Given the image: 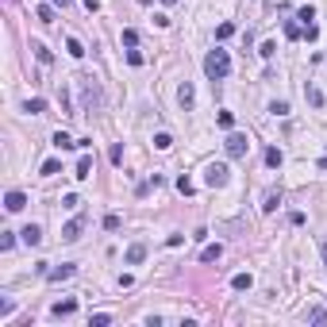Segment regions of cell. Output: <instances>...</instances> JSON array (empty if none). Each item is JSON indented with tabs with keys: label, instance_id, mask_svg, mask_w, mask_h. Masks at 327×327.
<instances>
[{
	"label": "cell",
	"instance_id": "39",
	"mask_svg": "<svg viewBox=\"0 0 327 327\" xmlns=\"http://www.w3.org/2000/svg\"><path fill=\"white\" fill-rule=\"evenodd\" d=\"M304 39H308V43H312V39H320V27H316V23H308V27H304Z\"/></svg>",
	"mask_w": 327,
	"mask_h": 327
},
{
	"label": "cell",
	"instance_id": "41",
	"mask_svg": "<svg viewBox=\"0 0 327 327\" xmlns=\"http://www.w3.org/2000/svg\"><path fill=\"white\" fill-rule=\"evenodd\" d=\"M320 250H324V262H327V243H320Z\"/></svg>",
	"mask_w": 327,
	"mask_h": 327
},
{
	"label": "cell",
	"instance_id": "25",
	"mask_svg": "<svg viewBox=\"0 0 327 327\" xmlns=\"http://www.w3.org/2000/svg\"><path fill=\"white\" fill-rule=\"evenodd\" d=\"M65 50H69V58H85V47L77 39H65Z\"/></svg>",
	"mask_w": 327,
	"mask_h": 327
},
{
	"label": "cell",
	"instance_id": "40",
	"mask_svg": "<svg viewBox=\"0 0 327 327\" xmlns=\"http://www.w3.org/2000/svg\"><path fill=\"white\" fill-rule=\"evenodd\" d=\"M81 4H85L89 12H100V0H81Z\"/></svg>",
	"mask_w": 327,
	"mask_h": 327
},
{
	"label": "cell",
	"instance_id": "16",
	"mask_svg": "<svg viewBox=\"0 0 327 327\" xmlns=\"http://www.w3.org/2000/svg\"><path fill=\"white\" fill-rule=\"evenodd\" d=\"M73 177H81V181H85V177H93V158H89V154H85V158L77 162V169H73Z\"/></svg>",
	"mask_w": 327,
	"mask_h": 327
},
{
	"label": "cell",
	"instance_id": "17",
	"mask_svg": "<svg viewBox=\"0 0 327 327\" xmlns=\"http://www.w3.org/2000/svg\"><path fill=\"white\" fill-rule=\"evenodd\" d=\"M23 112H31V115H43V112H47V100H43V97H31V100L23 104Z\"/></svg>",
	"mask_w": 327,
	"mask_h": 327
},
{
	"label": "cell",
	"instance_id": "13",
	"mask_svg": "<svg viewBox=\"0 0 327 327\" xmlns=\"http://www.w3.org/2000/svg\"><path fill=\"white\" fill-rule=\"evenodd\" d=\"M304 100H308L312 108H324V93H320L316 85H304Z\"/></svg>",
	"mask_w": 327,
	"mask_h": 327
},
{
	"label": "cell",
	"instance_id": "6",
	"mask_svg": "<svg viewBox=\"0 0 327 327\" xmlns=\"http://www.w3.org/2000/svg\"><path fill=\"white\" fill-rule=\"evenodd\" d=\"M73 312H77V300H73V296H69V300H54V308H50L54 320H69Z\"/></svg>",
	"mask_w": 327,
	"mask_h": 327
},
{
	"label": "cell",
	"instance_id": "37",
	"mask_svg": "<svg viewBox=\"0 0 327 327\" xmlns=\"http://www.w3.org/2000/svg\"><path fill=\"white\" fill-rule=\"evenodd\" d=\"M77 204H81L77 193H65V196H62V208H77Z\"/></svg>",
	"mask_w": 327,
	"mask_h": 327
},
{
	"label": "cell",
	"instance_id": "1",
	"mask_svg": "<svg viewBox=\"0 0 327 327\" xmlns=\"http://www.w3.org/2000/svg\"><path fill=\"white\" fill-rule=\"evenodd\" d=\"M77 89H81V112H100L104 108V97H100V81L97 77H77Z\"/></svg>",
	"mask_w": 327,
	"mask_h": 327
},
{
	"label": "cell",
	"instance_id": "19",
	"mask_svg": "<svg viewBox=\"0 0 327 327\" xmlns=\"http://www.w3.org/2000/svg\"><path fill=\"white\" fill-rule=\"evenodd\" d=\"M31 50H35V58H39L43 65H50V62H54V54H50V50H47L43 43H31Z\"/></svg>",
	"mask_w": 327,
	"mask_h": 327
},
{
	"label": "cell",
	"instance_id": "8",
	"mask_svg": "<svg viewBox=\"0 0 327 327\" xmlns=\"http://www.w3.org/2000/svg\"><path fill=\"white\" fill-rule=\"evenodd\" d=\"M143 258H147V243H131V246H127V254H123V262H127V266H139Z\"/></svg>",
	"mask_w": 327,
	"mask_h": 327
},
{
	"label": "cell",
	"instance_id": "42",
	"mask_svg": "<svg viewBox=\"0 0 327 327\" xmlns=\"http://www.w3.org/2000/svg\"><path fill=\"white\" fill-rule=\"evenodd\" d=\"M50 4H62V8H65V4H69V0H50Z\"/></svg>",
	"mask_w": 327,
	"mask_h": 327
},
{
	"label": "cell",
	"instance_id": "20",
	"mask_svg": "<svg viewBox=\"0 0 327 327\" xmlns=\"http://www.w3.org/2000/svg\"><path fill=\"white\" fill-rule=\"evenodd\" d=\"M308 324L324 327V324H327V308H308Z\"/></svg>",
	"mask_w": 327,
	"mask_h": 327
},
{
	"label": "cell",
	"instance_id": "30",
	"mask_svg": "<svg viewBox=\"0 0 327 327\" xmlns=\"http://www.w3.org/2000/svg\"><path fill=\"white\" fill-rule=\"evenodd\" d=\"M235 35V23H219L216 27V39H231Z\"/></svg>",
	"mask_w": 327,
	"mask_h": 327
},
{
	"label": "cell",
	"instance_id": "4",
	"mask_svg": "<svg viewBox=\"0 0 327 327\" xmlns=\"http://www.w3.org/2000/svg\"><path fill=\"white\" fill-rule=\"evenodd\" d=\"M227 173H231V169H227L223 162H208V165H204V185L223 189V185H227Z\"/></svg>",
	"mask_w": 327,
	"mask_h": 327
},
{
	"label": "cell",
	"instance_id": "33",
	"mask_svg": "<svg viewBox=\"0 0 327 327\" xmlns=\"http://www.w3.org/2000/svg\"><path fill=\"white\" fill-rule=\"evenodd\" d=\"M89 324H93V327H104V324H112V316H108V312H97Z\"/></svg>",
	"mask_w": 327,
	"mask_h": 327
},
{
	"label": "cell",
	"instance_id": "5",
	"mask_svg": "<svg viewBox=\"0 0 327 327\" xmlns=\"http://www.w3.org/2000/svg\"><path fill=\"white\" fill-rule=\"evenodd\" d=\"M81 231H85V216H73L65 227H62V239H65V243H77V239H81Z\"/></svg>",
	"mask_w": 327,
	"mask_h": 327
},
{
	"label": "cell",
	"instance_id": "3",
	"mask_svg": "<svg viewBox=\"0 0 327 327\" xmlns=\"http://www.w3.org/2000/svg\"><path fill=\"white\" fill-rule=\"evenodd\" d=\"M223 150H227V158H246L250 139H246L243 131H231V135H227V143H223Z\"/></svg>",
	"mask_w": 327,
	"mask_h": 327
},
{
	"label": "cell",
	"instance_id": "32",
	"mask_svg": "<svg viewBox=\"0 0 327 327\" xmlns=\"http://www.w3.org/2000/svg\"><path fill=\"white\" fill-rule=\"evenodd\" d=\"M108 158H112V165H119V162H123V147H119V143H115V147L108 150Z\"/></svg>",
	"mask_w": 327,
	"mask_h": 327
},
{
	"label": "cell",
	"instance_id": "26",
	"mask_svg": "<svg viewBox=\"0 0 327 327\" xmlns=\"http://www.w3.org/2000/svg\"><path fill=\"white\" fill-rule=\"evenodd\" d=\"M296 19H304V27H308V23H312V19H316V8H312V4H304V8H300V12H296Z\"/></svg>",
	"mask_w": 327,
	"mask_h": 327
},
{
	"label": "cell",
	"instance_id": "31",
	"mask_svg": "<svg viewBox=\"0 0 327 327\" xmlns=\"http://www.w3.org/2000/svg\"><path fill=\"white\" fill-rule=\"evenodd\" d=\"M12 246H16V235L4 231V235H0V250H12Z\"/></svg>",
	"mask_w": 327,
	"mask_h": 327
},
{
	"label": "cell",
	"instance_id": "28",
	"mask_svg": "<svg viewBox=\"0 0 327 327\" xmlns=\"http://www.w3.org/2000/svg\"><path fill=\"white\" fill-rule=\"evenodd\" d=\"M119 227H123V219L115 216V212H108V216H104V231H119Z\"/></svg>",
	"mask_w": 327,
	"mask_h": 327
},
{
	"label": "cell",
	"instance_id": "35",
	"mask_svg": "<svg viewBox=\"0 0 327 327\" xmlns=\"http://www.w3.org/2000/svg\"><path fill=\"white\" fill-rule=\"evenodd\" d=\"M285 35H289V39H300V35H304V31H300V27H296V23H293V19H289V23H285Z\"/></svg>",
	"mask_w": 327,
	"mask_h": 327
},
{
	"label": "cell",
	"instance_id": "11",
	"mask_svg": "<svg viewBox=\"0 0 327 327\" xmlns=\"http://www.w3.org/2000/svg\"><path fill=\"white\" fill-rule=\"evenodd\" d=\"M73 273H77V266H69V262H65V266H54V270L47 273V277H50V281H69Z\"/></svg>",
	"mask_w": 327,
	"mask_h": 327
},
{
	"label": "cell",
	"instance_id": "7",
	"mask_svg": "<svg viewBox=\"0 0 327 327\" xmlns=\"http://www.w3.org/2000/svg\"><path fill=\"white\" fill-rule=\"evenodd\" d=\"M177 104H181L185 112H193V104H196V93H193L189 81H181V89H177Z\"/></svg>",
	"mask_w": 327,
	"mask_h": 327
},
{
	"label": "cell",
	"instance_id": "38",
	"mask_svg": "<svg viewBox=\"0 0 327 327\" xmlns=\"http://www.w3.org/2000/svg\"><path fill=\"white\" fill-rule=\"evenodd\" d=\"M258 54H262V58H273V54H277V43H262V50H258Z\"/></svg>",
	"mask_w": 327,
	"mask_h": 327
},
{
	"label": "cell",
	"instance_id": "22",
	"mask_svg": "<svg viewBox=\"0 0 327 327\" xmlns=\"http://www.w3.org/2000/svg\"><path fill=\"white\" fill-rule=\"evenodd\" d=\"M154 147H158V150H169V147H173V135H169V131H158V135H154Z\"/></svg>",
	"mask_w": 327,
	"mask_h": 327
},
{
	"label": "cell",
	"instance_id": "24",
	"mask_svg": "<svg viewBox=\"0 0 327 327\" xmlns=\"http://www.w3.org/2000/svg\"><path fill=\"white\" fill-rule=\"evenodd\" d=\"M281 162H285V154H281L277 147H270V150H266V165H273V169H277Z\"/></svg>",
	"mask_w": 327,
	"mask_h": 327
},
{
	"label": "cell",
	"instance_id": "21",
	"mask_svg": "<svg viewBox=\"0 0 327 327\" xmlns=\"http://www.w3.org/2000/svg\"><path fill=\"white\" fill-rule=\"evenodd\" d=\"M35 16H39L43 23H54V4H50V0H47V4H39V12H35Z\"/></svg>",
	"mask_w": 327,
	"mask_h": 327
},
{
	"label": "cell",
	"instance_id": "12",
	"mask_svg": "<svg viewBox=\"0 0 327 327\" xmlns=\"http://www.w3.org/2000/svg\"><path fill=\"white\" fill-rule=\"evenodd\" d=\"M219 258H223V246H204V250H200V262H204V266H212V262H219Z\"/></svg>",
	"mask_w": 327,
	"mask_h": 327
},
{
	"label": "cell",
	"instance_id": "36",
	"mask_svg": "<svg viewBox=\"0 0 327 327\" xmlns=\"http://www.w3.org/2000/svg\"><path fill=\"white\" fill-rule=\"evenodd\" d=\"M123 43H127V47H135V43H139V31H135V27H127V31H123Z\"/></svg>",
	"mask_w": 327,
	"mask_h": 327
},
{
	"label": "cell",
	"instance_id": "23",
	"mask_svg": "<svg viewBox=\"0 0 327 327\" xmlns=\"http://www.w3.org/2000/svg\"><path fill=\"white\" fill-rule=\"evenodd\" d=\"M177 193H181V196H193V193H196V185H193L189 177H177Z\"/></svg>",
	"mask_w": 327,
	"mask_h": 327
},
{
	"label": "cell",
	"instance_id": "2",
	"mask_svg": "<svg viewBox=\"0 0 327 327\" xmlns=\"http://www.w3.org/2000/svg\"><path fill=\"white\" fill-rule=\"evenodd\" d=\"M204 73H208L212 81H223V77L231 73V54H227V50H208V58H204Z\"/></svg>",
	"mask_w": 327,
	"mask_h": 327
},
{
	"label": "cell",
	"instance_id": "27",
	"mask_svg": "<svg viewBox=\"0 0 327 327\" xmlns=\"http://www.w3.org/2000/svg\"><path fill=\"white\" fill-rule=\"evenodd\" d=\"M54 173H62V162H58V158L43 162V177H54Z\"/></svg>",
	"mask_w": 327,
	"mask_h": 327
},
{
	"label": "cell",
	"instance_id": "29",
	"mask_svg": "<svg viewBox=\"0 0 327 327\" xmlns=\"http://www.w3.org/2000/svg\"><path fill=\"white\" fill-rule=\"evenodd\" d=\"M216 123L223 127V131H231V127H235V115H231V112H219V115H216Z\"/></svg>",
	"mask_w": 327,
	"mask_h": 327
},
{
	"label": "cell",
	"instance_id": "34",
	"mask_svg": "<svg viewBox=\"0 0 327 327\" xmlns=\"http://www.w3.org/2000/svg\"><path fill=\"white\" fill-rule=\"evenodd\" d=\"M270 112H273V115H289V104H285V100H273Z\"/></svg>",
	"mask_w": 327,
	"mask_h": 327
},
{
	"label": "cell",
	"instance_id": "10",
	"mask_svg": "<svg viewBox=\"0 0 327 327\" xmlns=\"http://www.w3.org/2000/svg\"><path fill=\"white\" fill-rule=\"evenodd\" d=\"M19 239H23V243H27V246H39V243H43V231H39V227H35V223H27V227H23V231H19Z\"/></svg>",
	"mask_w": 327,
	"mask_h": 327
},
{
	"label": "cell",
	"instance_id": "15",
	"mask_svg": "<svg viewBox=\"0 0 327 327\" xmlns=\"http://www.w3.org/2000/svg\"><path fill=\"white\" fill-rule=\"evenodd\" d=\"M277 204H281V193H277V189H270V193H266V200H262V212L270 216V212H277Z\"/></svg>",
	"mask_w": 327,
	"mask_h": 327
},
{
	"label": "cell",
	"instance_id": "14",
	"mask_svg": "<svg viewBox=\"0 0 327 327\" xmlns=\"http://www.w3.org/2000/svg\"><path fill=\"white\" fill-rule=\"evenodd\" d=\"M250 285H254V277H250V273H235V277H231V289H235V293H246Z\"/></svg>",
	"mask_w": 327,
	"mask_h": 327
},
{
	"label": "cell",
	"instance_id": "18",
	"mask_svg": "<svg viewBox=\"0 0 327 327\" xmlns=\"http://www.w3.org/2000/svg\"><path fill=\"white\" fill-rule=\"evenodd\" d=\"M54 147L58 150H69V147H77V139H69L65 131H54Z\"/></svg>",
	"mask_w": 327,
	"mask_h": 327
},
{
	"label": "cell",
	"instance_id": "9",
	"mask_svg": "<svg viewBox=\"0 0 327 327\" xmlns=\"http://www.w3.org/2000/svg\"><path fill=\"white\" fill-rule=\"evenodd\" d=\"M23 204H27V196H23L19 189H12V193L4 196V208H8V212H23Z\"/></svg>",
	"mask_w": 327,
	"mask_h": 327
}]
</instances>
